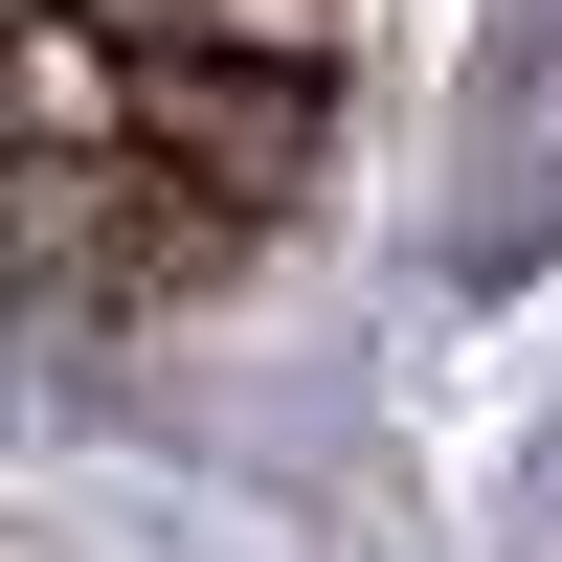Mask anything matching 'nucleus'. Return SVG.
Returning a JSON list of instances; mask_svg holds the SVG:
<instances>
[{
	"label": "nucleus",
	"mask_w": 562,
	"mask_h": 562,
	"mask_svg": "<svg viewBox=\"0 0 562 562\" xmlns=\"http://www.w3.org/2000/svg\"><path fill=\"white\" fill-rule=\"evenodd\" d=\"M315 135H338V68H270V45H158V68H135V158H180L248 225H293Z\"/></svg>",
	"instance_id": "f257e3e1"
},
{
	"label": "nucleus",
	"mask_w": 562,
	"mask_h": 562,
	"mask_svg": "<svg viewBox=\"0 0 562 562\" xmlns=\"http://www.w3.org/2000/svg\"><path fill=\"white\" fill-rule=\"evenodd\" d=\"M135 45H270V68H338V23L360 0H113Z\"/></svg>",
	"instance_id": "f03ea898"
}]
</instances>
